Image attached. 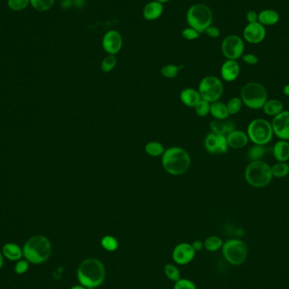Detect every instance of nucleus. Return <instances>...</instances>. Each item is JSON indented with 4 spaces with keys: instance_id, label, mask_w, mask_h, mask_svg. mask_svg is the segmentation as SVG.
<instances>
[{
    "instance_id": "f257e3e1",
    "label": "nucleus",
    "mask_w": 289,
    "mask_h": 289,
    "mask_svg": "<svg viewBox=\"0 0 289 289\" xmlns=\"http://www.w3.org/2000/svg\"><path fill=\"white\" fill-rule=\"evenodd\" d=\"M77 279L86 289H97L104 284L106 269L104 263L96 258L83 260L77 269Z\"/></svg>"
},
{
    "instance_id": "f03ea898",
    "label": "nucleus",
    "mask_w": 289,
    "mask_h": 289,
    "mask_svg": "<svg viewBox=\"0 0 289 289\" xmlns=\"http://www.w3.org/2000/svg\"><path fill=\"white\" fill-rule=\"evenodd\" d=\"M162 167L171 175H182L189 170L191 159L184 149L174 146L165 150L162 155Z\"/></svg>"
},
{
    "instance_id": "7ed1b4c3",
    "label": "nucleus",
    "mask_w": 289,
    "mask_h": 289,
    "mask_svg": "<svg viewBox=\"0 0 289 289\" xmlns=\"http://www.w3.org/2000/svg\"><path fill=\"white\" fill-rule=\"evenodd\" d=\"M23 256L29 263L39 265L49 259L52 245L47 237L36 235L27 240L23 246Z\"/></svg>"
},
{
    "instance_id": "20e7f679",
    "label": "nucleus",
    "mask_w": 289,
    "mask_h": 289,
    "mask_svg": "<svg viewBox=\"0 0 289 289\" xmlns=\"http://www.w3.org/2000/svg\"><path fill=\"white\" fill-rule=\"evenodd\" d=\"M245 178L246 182L252 187L256 189L265 188L273 179L272 166L263 160L251 162L245 168Z\"/></svg>"
},
{
    "instance_id": "39448f33",
    "label": "nucleus",
    "mask_w": 289,
    "mask_h": 289,
    "mask_svg": "<svg viewBox=\"0 0 289 289\" xmlns=\"http://www.w3.org/2000/svg\"><path fill=\"white\" fill-rule=\"evenodd\" d=\"M243 104L252 110L262 109L268 100V93L266 87L261 83L251 81L246 83L240 91Z\"/></svg>"
},
{
    "instance_id": "423d86ee",
    "label": "nucleus",
    "mask_w": 289,
    "mask_h": 289,
    "mask_svg": "<svg viewBox=\"0 0 289 289\" xmlns=\"http://www.w3.org/2000/svg\"><path fill=\"white\" fill-rule=\"evenodd\" d=\"M186 20L189 27L196 30L198 33H204L208 27L212 26L213 13L208 6L203 3H195L189 7Z\"/></svg>"
},
{
    "instance_id": "0eeeda50",
    "label": "nucleus",
    "mask_w": 289,
    "mask_h": 289,
    "mask_svg": "<svg viewBox=\"0 0 289 289\" xmlns=\"http://www.w3.org/2000/svg\"><path fill=\"white\" fill-rule=\"evenodd\" d=\"M246 133L254 144L266 145L274 136L272 124L265 118H254L249 124Z\"/></svg>"
},
{
    "instance_id": "6e6552de",
    "label": "nucleus",
    "mask_w": 289,
    "mask_h": 289,
    "mask_svg": "<svg viewBox=\"0 0 289 289\" xmlns=\"http://www.w3.org/2000/svg\"><path fill=\"white\" fill-rule=\"evenodd\" d=\"M221 253L225 260L233 266H240L245 262L248 257V247L244 241L238 239H231L223 243Z\"/></svg>"
},
{
    "instance_id": "1a4fd4ad",
    "label": "nucleus",
    "mask_w": 289,
    "mask_h": 289,
    "mask_svg": "<svg viewBox=\"0 0 289 289\" xmlns=\"http://www.w3.org/2000/svg\"><path fill=\"white\" fill-rule=\"evenodd\" d=\"M223 84L218 77L208 75L204 77L199 84L198 92L201 95V99L207 101L210 104L219 101L223 94Z\"/></svg>"
},
{
    "instance_id": "9d476101",
    "label": "nucleus",
    "mask_w": 289,
    "mask_h": 289,
    "mask_svg": "<svg viewBox=\"0 0 289 289\" xmlns=\"http://www.w3.org/2000/svg\"><path fill=\"white\" fill-rule=\"evenodd\" d=\"M245 48V41L239 36H227L221 42V53L227 59L237 60L242 58Z\"/></svg>"
},
{
    "instance_id": "9b49d317",
    "label": "nucleus",
    "mask_w": 289,
    "mask_h": 289,
    "mask_svg": "<svg viewBox=\"0 0 289 289\" xmlns=\"http://www.w3.org/2000/svg\"><path fill=\"white\" fill-rule=\"evenodd\" d=\"M205 148L212 154H224L228 151L227 136L224 135L210 133L205 139Z\"/></svg>"
},
{
    "instance_id": "f8f14e48",
    "label": "nucleus",
    "mask_w": 289,
    "mask_h": 289,
    "mask_svg": "<svg viewBox=\"0 0 289 289\" xmlns=\"http://www.w3.org/2000/svg\"><path fill=\"white\" fill-rule=\"evenodd\" d=\"M104 50L110 55H116L123 47V37L116 30H110L104 34L102 41Z\"/></svg>"
},
{
    "instance_id": "ddd939ff",
    "label": "nucleus",
    "mask_w": 289,
    "mask_h": 289,
    "mask_svg": "<svg viewBox=\"0 0 289 289\" xmlns=\"http://www.w3.org/2000/svg\"><path fill=\"white\" fill-rule=\"evenodd\" d=\"M243 36L245 41L251 44H259L266 39V27L259 21L248 23L244 29Z\"/></svg>"
},
{
    "instance_id": "4468645a",
    "label": "nucleus",
    "mask_w": 289,
    "mask_h": 289,
    "mask_svg": "<svg viewBox=\"0 0 289 289\" xmlns=\"http://www.w3.org/2000/svg\"><path fill=\"white\" fill-rule=\"evenodd\" d=\"M271 124L274 136L279 140L289 141V110H284L278 115L275 116Z\"/></svg>"
},
{
    "instance_id": "2eb2a0df",
    "label": "nucleus",
    "mask_w": 289,
    "mask_h": 289,
    "mask_svg": "<svg viewBox=\"0 0 289 289\" xmlns=\"http://www.w3.org/2000/svg\"><path fill=\"white\" fill-rule=\"evenodd\" d=\"M195 250L192 247L191 244L189 243H180L175 246L173 251V260L174 262L180 265L184 266L194 260L195 256Z\"/></svg>"
},
{
    "instance_id": "dca6fc26",
    "label": "nucleus",
    "mask_w": 289,
    "mask_h": 289,
    "mask_svg": "<svg viewBox=\"0 0 289 289\" xmlns=\"http://www.w3.org/2000/svg\"><path fill=\"white\" fill-rule=\"evenodd\" d=\"M240 74V66L237 60L227 59L221 67V78L227 82H233Z\"/></svg>"
},
{
    "instance_id": "f3484780",
    "label": "nucleus",
    "mask_w": 289,
    "mask_h": 289,
    "mask_svg": "<svg viewBox=\"0 0 289 289\" xmlns=\"http://www.w3.org/2000/svg\"><path fill=\"white\" fill-rule=\"evenodd\" d=\"M226 136L228 146L233 149H241L245 147L250 142L248 135L242 130H233Z\"/></svg>"
},
{
    "instance_id": "a211bd4d",
    "label": "nucleus",
    "mask_w": 289,
    "mask_h": 289,
    "mask_svg": "<svg viewBox=\"0 0 289 289\" xmlns=\"http://www.w3.org/2000/svg\"><path fill=\"white\" fill-rule=\"evenodd\" d=\"M164 10L163 3L156 0H152L144 5L143 9V17L148 21H156L162 16Z\"/></svg>"
},
{
    "instance_id": "6ab92c4d",
    "label": "nucleus",
    "mask_w": 289,
    "mask_h": 289,
    "mask_svg": "<svg viewBox=\"0 0 289 289\" xmlns=\"http://www.w3.org/2000/svg\"><path fill=\"white\" fill-rule=\"evenodd\" d=\"M272 155L277 162H288L289 160V141L278 140L272 147Z\"/></svg>"
},
{
    "instance_id": "aec40b11",
    "label": "nucleus",
    "mask_w": 289,
    "mask_h": 289,
    "mask_svg": "<svg viewBox=\"0 0 289 289\" xmlns=\"http://www.w3.org/2000/svg\"><path fill=\"white\" fill-rule=\"evenodd\" d=\"M210 129L213 133L218 134V135H224L230 133L233 130H236L234 123L231 120H218L214 119L210 124Z\"/></svg>"
},
{
    "instance_id": "412c9836",
    "label": "nucleus",
    "mask_w": 289,
    "mask_h": 289,
    "mask_svg": "<svg viewBox=\"0 0 289 289\" xmlns=\"http://www.w3.org/2000/svg\"><path fill=\"white\" fill-rule=\"evenodd\" d=\"M3 257L11 261H18L21 260L23 256V249L15 243H8L3 245L2 249Z\"/></svg>"
},
{
    "instance_id": "4be33fe9",
    "label": "nucleus",
    "mask_w": 289,
    "mask_h": 289,
    "mask_svg": "<svg viewBox=\"0 0 289 289\" xmlns=\"http://www.w3.org/2000/svg\"><path fill=\"white\" fill-rule=\"evenodd\" d=\"M180 99L185 106L195 108L201 100V95L197 90L193 88H186L180 93Z\"/></svg>"
},
{
    "instance_id": "5701e85b",
    "label": "nucleus",
    "mask_w": 289,
    "mask_h": 289,
    "mask_svg": "<svg viewBox=\"0 0 289 289\" xmlns=\"http://www.w3.org/2000/svg\"><path fill=\"white\" fill-rule=\"evenodd\" d=\"M280 21V15L277 10L272 9H266L258 14V21L262 24L264 27L274 26Z\"/></svg>"
},
{
    "instance_id": "b1692460",
    "label": "nucleus",
    "mask_w": 289,
    "mask_h": 289,
    "mask_svg": "<svg viewBox=\"0 0 289 289\" xmlns=\"http://www.w3.org/2000/svg\"><path fill=\"white\" fill-rule=\"evenodd\" d=\"M210 113L213 115V118L218 120H225L229 116L227 104L220 101H217L211 104Z\"/></svg>"
},
{
    "instance_id": "393cba45",
    "label": "nucleus",
    "mask_w": 289,
    "mask_h": 289,
    "mask_svg": "<svg viewBox=\"0 0 289 289\" xmlns=\"http://www.w3.org/2000/svg\"><path fill=\"white\" fill-rule=\"evenodd\" d=\"M262 109L266 115L274 118L275 116L278 115L284 111V104L278 99H270L266 101Z\"/></svg>"
},
{
    "instance_id": "a878e982",
    "label": "nucleus",
    "mask_w": 289,
    "mask_h": 289,
    "mask_svg": "<svg viewBox=\"0 0 289 289\" xmlns=\"http://www.w3.org/2000/svg\"><path fill=\"white\" fill-rule=\"evenodd\" d=\"M266 153V149L265 145L254 144L253 146H251L249 149L247 156H248L249 159L251 160V162H253V161L262 160Z\"/></svg>"
},
{
    "instance_id": "bb28decb",
    "label": "nucleus",
    "mask_w": 289,
    "mask_h": 289,
    "mask_svg": "<svg viewBox=\"0 0 289 289\" xmlns=\"http://www.w3.org/2000/svg\"><path fill=\"white\" fill-rule=\"evenodd\" d=\"M222 239L218 236H210L204 242V247L207 251L216 252L221 250L223 245Z\"/></svg>"
},
{
    "instance_id": "cd10ccee",
    "label": "nucleus",
    "mask_w": 289,
    "mask_h": 289,
    "mask_svg": "<svg viewBox=\"0 0 289 289\" xmlns=\"http://www.w3.org/2000/svg\"><path fill=\"white\" fill-rule=\"evenodd\" d=\"M272 173L273 178L283 179L289 174V164L288 162H278L272 166Z\"/></svg>"
},
{
    "instance_id": "c85d7f7f",
    "label": "nucleus",
    "mask_w": 289,
    "mask_h": 289,
    "mask_svg": "<svg viewBox=\"0 0 289 289\" xmlns=\"http://www.w3.org/2000/svg\"><path fill=\"white\" fill-rule=\"evenodd\" d=\"M144 150L149 156L156 157V156H162L165 151V149L160 142H151L145 144Z\"/></svg>"
},
{
    "instance_id": "c756f323",
    "label": "nucleus",
    "mask_w": 289,
    "mask_h": 289,
    "mask_svg": "<svg viewBox=\"0 0 289 289\" xmlns=\"http://www.w3.org/2000/svg\"><path fill=\"white\" fill-rule=\"evenodd\" d=\"M101 245L105 251L108 252H114L118 250L119 244H118V239H116L115 237L106 235L101 240Z\"/></svg>"
},
{
    "instance_id": "7c9ffc66",
    "label": "nucleus",
    "mask_w": 289,
    "mask_h": 289,
    "mask_svg": "<svg viewBox=\"0 0 289 289\" xmlns=\"http://www.w3.org/2000/svg\"><path fill=\"white\" fill-rule=\"evenodd\" d=\"M164 273L168 279L172 281V282H177L181 278V273H180V270L177 266L174 265V264H170L168 263L165 266H164Z\"/></svg>"
},
{
    "instance_id": "2f4dec72",
    "label": "nucleus",
    "mask_w": 289,
    "mask_h": 289,
    "mask_svg": "<svg viewBox=\"0 0 289 289\" xmlns=\"http://www.w3.org/2000/svg\"><path fill=\"white\" fill-rule=\"evenodd\" d=\"M243 104L241 98H231L230 100L227 102V108L229 112V115H235L237 113H239L241 109H242Z\"/></svg>"
},
{
    "instance_id": "473e14b6",
    "label": "nucleus",
    "mask_w": 289,
    "mask_h": 289,
    "mask_svg": "<svg viewBox=\"0 0 289 289\" xmlns=\"http://www.w3.org/2000/svg\"><path fill=\"white\" fill-rule=\"evenodd\" d=\"M116 65H117V58L115 55L108 54L103 59L101 64V70L104 73H109L115 68Z\"/></svg>"
},
{
    "instance_id": "72a5a7b5",
    "label": "nucleus",
    "mask_w": 289,
    "mask_h": 289,
    "mask_svg": "<svg viewBox=\"0 0 289 289\" xmlns=\"http://www.w3.org/2000/svg\"><path fill=\"white\" fill-rule=\"evenodd\" d=\"M55 0H30V3L38 11H46L51 9Z\"/></svg>"
},
{
    "instance_id": "f704fd0d",
    "label": "nucleus",
    "mask_w": 289,
    "mask_h": 289,
    "mask_svg": "<svg viewBox=\"0 0 289 289\" xmlns=\"http://www.w3.org/2000/svg\"><path fill=\"white\" fill-rule=\"evenodd\" d=\"M181 67L175 65H167L162 67L161 73L163 77L167 79H174L177 76Z\"/></svg>"
},
{
    "instance_id": "c9c22d12",
    "label": "nucleus",
    "mask_w": 289,
    "mask_h": 289,
    "mask_svg": "<svg viewBox=\"0 0 289 289\" xmlns=\"http://www.w3.org/2000/svg\"><path fill=\"white\" fill-rule=\"evenodd\" d=\"M195 112L198 116L200 117H206L210 113V109H211V104L207 102V101L201 99L197 105L195 107Z\"/></svg>"
},
{
    "instance_id": "e433bc0d",
    "label": "nucleus",
    "mask_w": 289,
    "mask_h": 289,
    "mask_svg": "<svg viewBox=\"0 0 289 289\" xmlns=\"http://www.w3.org/2000/svg\"><path fill=\"white\" fill-rule=\"evenodd\" d=\"M29 3L30 0H8L9 9H11L14 11H20L26 9Z\"/></svg>"
},
{
    "instance_id": "4c0bfd02",
    "label": "nucleus",
    "mask_w": 289,
    "mask_h": 289,
    "mask_svg": "<svg viewBox=\"0 0 289 289\" xmlns=\"http://www.w3.org/2000/svg\"><path fill=\"white\" fill-rule=\"evenodd\" d=\"M174 289H197L194 282L185 278H180L174 283Z\"/></svg>"
},
{
    "instance_id": "58836bf2",
    "label": "nucleus",
    "mask_w": 289,
    "mask_h": 289,
    "mask_svg": "<svg viewBox=\"0 0 289 289\" xmlns=\"http://www.w3.org/2000/svg\"><path fill=\"white\" fill-rule=\"evenodd\" d=\"M182 36L186 40H188V41H193V40L199 38L200 33H198L197 31L194 29V28L189 27L183 30Z\"/></svg>"
},
{
    "instance_id": "ea45409f",
    "label": "nucleus",
    "mask_w": 289,
    "mask_h": 289,
    "mask_svg": "<svg viewBox=\"0 0 289 289\" xmlns=\"http://www.w3.org/2000/svg\"><path fill=\"white\" fill-rule=\"evenodd\" d=\"M29 264L30 263L26 259L25 260L21 259L16 261L15 265V273L19 275L25 274L29 269Z\"/></svg>"
},
{
    "instance_id": "a19ab883",
    "label": "nucleus",
    "mask_w": 289,
    "mask_h": 289,
    "mask_svg": "<svg viewBox=\"0 0 289 289\" xmlns=\"http://www.w3.org/2000/svg\"><path fill=\"white\" fill-rule=\"evenodd\" d=\"M243 61L249 65H255L259 62V58L254 53H245L242 56Z\"/></svg>"
},
{
    "instance_id": "79ce46f5",
    "label": "nucleus",
    "mask_w": 289,
    "mask_h": 289,
    "mask_svg": "<svg viewBox=\"0 0 289 289\" xmlns=\"http://www.w3.org/2000/svg\"><path fill=\"white\" fill-rule=\"evenodd\" d=\"M205 33H207V35L210 37H212V38H217L220 34H221V32H220L219 28L217 27H213V26L208 27Z\"/></svg>"
},
{
    "instance_id": "37998d69",
    "label": "nucleus",
    "mask_w": 289,
    "mask_h": 289,
    "mask_svg": "<svg viewBox=\"0 0 289 289\" xmlns=\"http://www.w3.org/2000/svg\"><path fill=\"white\" fill-rule=\"evenodd\" d=\"M246 20L248 23H254L258 21V14L254 10H250L246 14Z\"/></svg>"
},
{
    "instance_id": "c03bdc74",
    "label": "nucleus",
    "mask_w": 289,
    "mask_h": 289,
    "mask_svg": "<svg viewBox=\"0 0 289 289\" xmlns=\"http://www.w3.org/2000/svg\"><path fill=\"white\" fill-rule=\"evenodd\" d=\"M191 245L195 252H199L204 248V243L201 240H195L194 242L192 243Z\"/></svg>"
},
{
    "instance_id": "a18cd8bd",
    "label": "nucleus",
    "mask_w": 289,
    "mask_h": 289,
    "mask_svg": "<svg viewBox=\"0 0 289 289\" xmlns=\"http://www.w3.org/2000/svg\"><path fill=\"white\" fill-rule=\"evenodd\" d=\"M62 269H58V270H56L55 272H53V278H54V279H56V280H59V278H61V274H62Z\"/></svg>"
},
{
    "instance_id": "49530a36",
    "label": "nucleus",
    "mask_w": 289,
    "mask_h": 289,
    "mask_svg": "<svg viewBox=\"0 0 289 289\" xmlns=\"http://www.w3.org/2000/svg\"><path fill=\"white\" fill-rule=\"evenodd\" d=\"M283 92H284V94L286 96V97H289V84H287L285 86H284V88H283Z\"/></svg>"
},
{
    "instance_id": "de8ad7c7",
    "label": "nucleus",
    "mask_w": 289,
    "mask_h": 289,
    "mask_svg": "<svg viewBox=\"0 0 289 289\" xmlns=\"http://www.w3.org/2000/svg\"><path fill=\"white\" fill-rule=\"evenodd\" d=\"M86 289V288H85V287L82 286V285H80V284H79V285H75V286L72 287V288H71V289Z\"/></svg>"
},
{
    "instance_id": "09e8293b",
    "label": "nucleus",
    "mask_w": 289,
    "mask_h": 289,
    "mask_svg": "<svg viewBox=\"0 0 289 289\" xmlns=\"http://www.w3.org/2000/svg\"><path fill=\"white\" fill-rule=\"evenodd\" d=\"M3 264V255L2 253H0V270L2 268Z\"/></svg>"
},
{
    "instance_id": "8fccbe9b",
    "label": "nucleus",
    "mask_w": 289,
    "mask_h": 289,
    "mask_svg": "<svg viewBox=\"0 0 289 289\" xmlns=\"http://www.w3.org/2000/svg\"><path fill=\"white\" fill-rule=\"evenodd\" d=\"M156 1H158L160 3H168L169 1H171V0H156Z\"/></svg>"
},
{
    "instance_id": "3c124183",
    "label": "nucleus",
    "mask_w": 289,
    "mask_h": 289,
    "mask_svg": "<svg viewBox=\"0 0 289 289\" xmlns=\"http://www.w3.org/2000/svg\"></svg>"
}]
</instances>
